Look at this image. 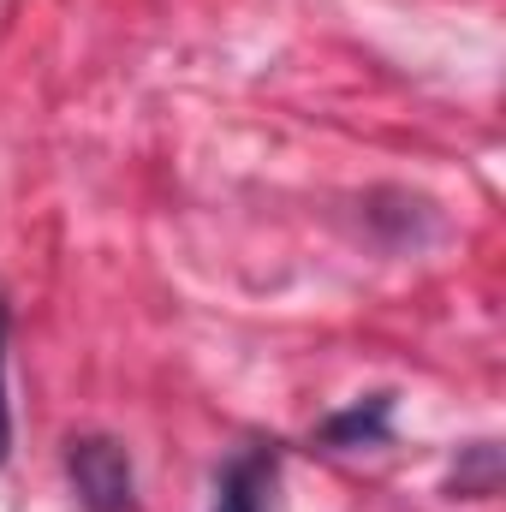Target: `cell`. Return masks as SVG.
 <instances>
[{
  "instance_id": "277c9868",
  "label": "cell",
  "mask_w": 506,
  "mask_h": 512,
  "mask_svg": "<svg viewBox=\"0 0 506 512\" xmlns=\"http://www.w3.org/2000/svg\"><path fill=\"white\" fill-rule=\"evenodd\" d=\"M12 453V411H6V304H0V465Z\"/></svg>"
},
{
  "instance_id": "3957f363",
  "label": "cell",
  "mask_w": 506,
  "mask_h": 512,
  "mask_svg": "<svg viewBox=\"0 0 506 512\" xmlns=\"http://www.w3.org/2000/svg\"><path fill=\"white\" fill-rule=\"evenodd\" d=\"M381 429H387V399H370V411H364V405H352L346 417H334V423H328V435H334V441H376Z\"/></svg>"
},
{
  "instance_id": "7a4b0ae2",
  "label": "cell",
  "mask_w": 506,
  "mask_h": 512,
  "mask_svg": "<svg viewBox=\"0 0 506 512\" xmlns=\"http://www.w3.org/2000/svg\"><path fill=\"white\" fill-rule=\"evenodd\" d=\"M262 477H268V459H239L221 483V507L215 512H262Z\"/></svg>"
},
{
  "instance_id": "6da1fadb",
  "label": "cell",
  "mask_w": 506,
  "mask_h": 512,
  "mask_svg": "<svg viewBox=\"0 0 506 512\" xmlns=\"http://www.w3.org/2000/svg\"><path fill=\"white\" fill-rule=\"evenodd\" d=\"M66 471H72V489H78L84 512H131L137 507L131 459H126L120 441H108V435H84V441H72Z\"/></svg>"
}]
</instances>
